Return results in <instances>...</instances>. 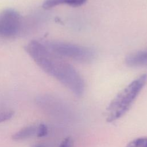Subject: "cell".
<instances>
[{
    "instance_id": "1",
    "label": "cell",
    "mask_w": 147,
    "mask_h": 147,
    "mask_svg": "<svg viewBox=\"0 0 147 147\" xmlns=\"http://www.w3.org/2000/svg\"><path fill=\"white\" fill-rule=\"evenodd\" d=\"M25 50L45 72L59 80L75 95H83L84 83L80 74L62 57L50 51L43 42L32 40L26 45Z\"/></svg>"
},
{
    "instance_id": "2",
    "label": "cell",
    "mask_w": 147,
    "mask_h": 147,
    "mask_svg": "<svg viewBox=\"0 0 147 147\" xmlns=\"http://www.w3.org/2000/svg\"><path fill=\"white\" fill-rule=\"evenodd\" d=\"M146 82L147 75L143 74L130 83L114 98L106 110L107 122H114L127 113Z\"/></svg>"
},
{
    "instance_id": "3",
    "label": "cell",
    "mask_w": 147,
    "mask_h": 147,
    "mask_svg": "<svg viewBox=\"0 0 147 147\" xmlns=\"http://www.w3.org/2000/svg\"><path fill=\"white\" fill-rule=\"evenodd\" d=\"M47 48L60 57H67L82 63H88L95 57V52L84 46L56 41H43Z\"/></svg>"
},
{
    "instance_id": "4",
    "label": "cell",
    "mask_w": 147,
    "mask_h": 147,
    "mask_svg": "<svg viewBox=\"0 0 147 147\" xmlns=\"http://www.w3.org/2000/svg\"><path fill=\"white\" fill-rule=\"evenodd\" d=\"M21 25V17L17 11L7 9L0 13V36L9 37L15 36Z\"/></svg>"
},
{
    "instance_id": "5",
    "label": "cell",
    "mask_w": 147,
    "mask_h": 147,
    "mask_svg": "<svg viewBox=\"0 0 147 147\" xmlns=\"http://www.w3.org/2000/svg\"><path fill=\"white\" fill-rule=\"evenodd\" d=\"M126 63L130 67H147V49L139 51L128 55Z\"/></svg>"
},
{
    "instance_id": "6",
    "label": "cell",
    "mask_w": 147,
    "mask_h": 147,
    "mask_svg": "<svg viewBox=\"0 0 147 147\" xmlns=\"http://www.w3.org/2000/svg\"><path fill=\"white\" fill-rule=\"evenodd\" d=\"M87 0H45L43 7L50 9L60 5H68L72 6H79L84 4Z\"/></svg>"
},
{
    "instance_id": "7",
    "label": "cell",
    "mask_w": 147,
    "mask_h": 147,
    "mask_svg": "<svg viewBox=\"0 0 147 147\" xmlns=\"http://www.w3.org/2000/svg\"><path fill=\"white\" fill-rule=\"evenodd\" d=\"M37 129V127L34 125L25 127L14 133L12 136V138L15 141L24 140L36 134Z\"/></svg>"
},
{
    "instance_id": "8",
    "label": "cell",
    "mask_w": 147,
    "mask_h": 147,
    "mask_svg": "<svg viewBox=\"0 0 147 147\" xmlns=\"http://www.w3.org/2000/svg\"><path fill=\"white\" fill-rule=\"evenodd\" d=\"M126 147H147V137L136 138L129 142Z\"/></svg>"
},
{
    "instance_id": "9",
    "label": "cell",
    "mask_w": 147,
    "mask_h": 147,
    "mask_svg": "<svg viewBox=\"0 0 147 147\" xmlns=\"http://www.w3.org/2000/svg\"><path fill=\"white\" fill-rule=\"evenodd\" d=\"M13 115L14 111L11 110H0V123L11 119Z\"/></svg>"
},
{
    "instance_id": "10",
    "label": "cell",
    "mask_w": 147,
    "mask_h": 147,
    "mask_svg": "<svg viewBox=\"0 0 147 147\" xmlns=\"http://www.w3.org/2000/svg\"><path fill=\"white\" fill-rule=\"evenodd\" d=\"M47 133H48L47 126L44 123L40 124L37 127L36 136L38 137H45L47 134Z\"/></svg>"
},
{
    "instance_id": "11",
    "label": "cell",
    "mask_w": 147,
    "mask_h": 147,
    "mask_svg": "<svg viewBox=\"0 0 147 147\" xmlns=\"http://www.w3.org/2000/svg\"><path fill=\"white\" fill-rule=\"evenodd\" d=\"M72 143V141L70 137H67L65 138L61 144H60L59 147H70Z\"/></svg>"
},
{
    "instance_id": "12",
    "label": "cell",
    "mask_w": 147,
    "mask_h": 147,
    "mask_svg": "<svg viewBox=\"0 0 147 147\" xmlns=\"http://www.w3.org/2000/svg\"><path fill=\"white\" fill-rule=\"evenodd\" d=\"M33 147H45V146L41 144H36V145H34Z\"/></svg>"
}]
</instances>
